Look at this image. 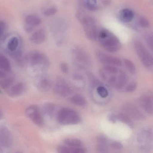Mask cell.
I'll return each mask as SVG.
<instances>
[{"mask_svg": "<svg viewBox=\"0 0 153 153\" xmlns=\"http://www.w3.org/2000/svg\"><path fill=\"white\" fill-rule=\"evenodd\" d=\"M97 40L100 45L109 52H116L121 47V43L119 38L107 29L99 30Z\"/></svg>", "mask_w": 153, "mask_h": 153, "instance_id": "cell-1", "label": "cell"}, {"mask_svg": "<svg viewBox=\"0 0 153 153\" xmlns=\"http://www.w3.org/2000/svg\"><path fill=\"white\" fill-rule=\"evenodd\" d=\"M77 16L82 25L86 37L91 41L96 40L99 30L95 19L90 16L80 14H78Z\"/></svg>", "mask_w": 153, "mask_h": 153, "instance_id": "cell-2", "label": "cell"}, {"mask_svg": "<svg viewBox=\"0 0 153 153\" xmlns=\"http://www.w3.org/2000/svg\"><path fill=\"white\" fill-rule=\"evenodd\" d=\"M57 120L63 125H73L80 121V115L75 110L68 108H62L57 114Z\"/></svg>", "mask_w": 153, "mask_h": 153, "instance_id": "cell-3", "label": "cell"}, {"mask_svg": "<svg viewBox=\"0 0 153 153\" xmlns=\"http://www.w3.org/2000/svg\"><path fill=\"white\" fill-rule=\"evenodd\" d=\"M137 141L140 149L143 152H149L152 149L153 133L151 129L144 128L138 133Z\"/></svg>", "mask_w": 153, "mask_h": 153, "instance_id": "cell-4", "label": "cell"}, {"mask_svg": "<svg viewBox=\"0 0 153 153\" xmlns=\"http://www.w3.org/2000/svg\"><path fill=\"white\" fill-rule=\"evenodd\" d=\"M135 51L141 62L146 68L153 66V57L144 45L139 40H135L133 42Z\"/></svg>", "mask_w": 153, "mask_h": 153, "instance_id": "cell-5", "label": "cell"}, {"mask_svg": "<svg viewBox=\"0 0 153 153\" xmlns=\"http://www.w3.org/2000/svg\"><path fill=\"white\" fill-rule=\"evenodd\" d=\"M26 60L32 66L43 68L49 67L50 61L47 56L43 53L39 51H33L28 53L26 56Z\"/></svg>", "mask_w": 153, "mask_h": 153, "instance_id": "cell-6", "label": "cell"}, {"mask_svg": "<svg viewBox=\"0 0 153 153\" xmlns=\"http://www.w3.org/2000/svg\"><path fill=\"white\" fill-rule=\"evenodd\" d=\"M71 55L74 61L81 65L89 66L91 63V59L87 53L79 46H75L71 51Z\"/></svg>", "mask_w": 153, "mask_h": 153, "instance_id": "cell-7", "label": "cell"}, {"mask_svg": "<svg viewBox=\"0 0 153 153\" xmlns=\"http://www.w3.org/2000/svg\"><path fill=\"white\" fill-rule=\"evenodd\" d=\"M25 114L36 125L41 126L43 124V119L38 106L35 105L29 106L26 110Z\"/></svg>", "mask_w": 153, "mask_h": 153, "instance_id": "cell-8", "label": "cell"}, {"mask_svg": "<svg viewBox=\"0 0 153 153\" xmlns=\"http://www.w3.org/2000/svg\"><path fill=\"white\" fill-rule=\"evenodd\" d=\"M123 108L124 111L127 113L126 114L134 120L140 121L145 119L144 114L133 104H126L123 106Z\"/></svg>", "mask_w": 153, "mask_h": 153, "instance_id": "cell-9", "label": "cell"}, {"mask_svg": "<svg viewBox=\"0 0 153 153\" xmlns=\"http://www.w3.org/2000/svg\"><path fill=\"white\" fill-rule=\"evenodd\" d=\"M54 91L58 94L65 97L70 94L71 89L66 80L62 77H59L56 80Z\"/></svg>", "mask_w": 153, "mask_h": 153, "instance_id": "cell-10", "label": "cell"}, {"mask_svg": "<svg viewBox=\"0 0 153 153\" xmlns=\"http://www.w3.org/2000/svg\"><path fill=\"white\" fill-rule=\"evenodd\" d=\"M97 57L100 62L105 64L116 66H121L122 64L120 59L117 57L110 56L100 51L97 53Z\"/></svg>", "mask_w": 153, "mask_h": 153, "instance_id": "cell-11", "label": "cell"}, {"mask_svg": "<svg viewBox=\"0 0 153 153\" xmlns=\"http://www.w3.org/2000/svg\"><path fill=\"white\" fill-rule=\"evenodd\" d=\"M13 138L9 130L6 127L0 128V144L2 146L9 148L13 144Z\"/></svg>", "mask_w": 153, "mask_h": 153, "instance_id": "cell-12", "label": "cell"}, {"mask_svg": "<svg viewBox=\"0 0 153 153\" xmlns=\"http://www.w3.org/2000/svg\"><path fill=\"white\" fill-rule=\"evenodd\" d=\"M138 102L141 108L149 114H153V99L150 96L143 95L138 99Z\"/></svg>", "mask_w": 153, "mask_h": 153, "instance_id": "cell-13", "label": "cell"}, {"mask_svg": "<svg viewBox=\"0 0 153 153\" xmlns=\"http://www.w3.org/2000/svg\"><path fill=\"white\" fill-rule=\"evenodd\" d=\"M36 87L42 92L49 91L52 87V81L47 77L44 76L39 78L36 81Z\"/></svg>", "mask_w": 153, "mask_h": 153, "instance_id": "cell-14", "label": "cell"}, {"mask_svg": "<svg viewBox=\"0 0 153 153\" xmlns=\"http://www.w3.org/2000/svg\"><path fill=\"white\" fill-rule=\"evenodd\" d=\"M46 39L45 32L42 29H39L35 32L30 37V40L32 42L36 44L43 43Z\"/></svg>", "mask_w": 153, "mask_h": 153, "instance_id": "cell-15", "label": "cell"}, {"mask_svg": "<svg viewBox=\"0 0 153 153\" xmlns=\"http://www.w3.org/2000/svg\"><path fill=\"white\" fill-rule=\"evenodd\" d=\"M97 150L100 152H106L108 150V141L106 137L103 135H99L97 137Z\"/></svg>", "mask_w": 153, "mask_h": 153, "instance_id": "cell-16", "label": "cell"}, {"mask_svg": "<svg viewBox=\"0 0 153 153\" xmlns=\"http://www.w3.org/2000/svg\"><path fill=\"white\" fill-rule=\"evenodd\" d=\"M119 16L123 22L129 23L134 18V14L133 11L129 9H123L119 12Z\"/></svg>", "mask_w": 153, "mask_h": 153, "instance_id": "cell-17", "label": "cell"}, {"mask_svg": "<svg viewBox=\"0 0 153 153\" xmlns=\"http://www.w3.org/2000/svg\"><path fill=\"white\" fill-rule=\"evenodd\" d=\"M25 87L23 83H19L13 86L8 92L10 96L12 97H17L21 95L25 90Z\"/></svg>", "mask_w": 153, "mask_h": 153, "instance_id": "cell-18", "label": "cell"}, {"mask_svg": "<svg viewBox=\"0 0 153 153\" xmlns=\"http://www.w3.org/2000/svg\"><path fill=\"white\" fill-rule=\"evenodd\" d=\"M26 24L32 27L37 26L42 23L41 18L35 15H29L25 19Z\"/></svg>", "mask_w": 153, "mask_h": 153, "instance_id": "cell-19", "label": "cell"}, {"mask_svg": "<svg viewBox=\"0 0 153 153\" xmlns=\"http://www.w3.org/2000/svg\"><path fill=\"white\" fill-rule=\"evenodd\" d=\"M117 120L125 123L128 126L131 128H134V123L127 114H125L120 113L116 115Z\"/></svg>", "mask_w": 153, "mask_h": 153, "instance_id": "cell-20", "label": "cell"}, {"mask_svg": "<svg viewBox=\"0 0 153 153\" xmlns=\"http://www.w3.org/2000/svg\"><path fill=\"white\" fill-rule=\"evenodd\" d=\"M71 102L77 105L80 106H85L86 104V101L84 97L80 95H75L70 99Z\"/></svg>", "mask_w": 153, "mask_h": 153, "instance_id": "cell-21", "label": "cell"}, {"mask_svg": "<svg viewBox=\"0 0 153 153\" xmlns=\"http://www.w3.org/2000/svg\"><path fill=\"white\" fill-rule=\"evenodd\" d=\"M127 76L124 72H122L120 74L118 79L115 83V86L119 89L122 88L126 85L127 82Z\"/></svg>", "mask_w": 153, "mask_h": 153, "instance_id": "cell-22", "label": "cell"}, {"mask_svg": "<svg viewBox=\"0 0 153 153\" xmlns=\"http://www.w3.org/2000/svg\"><path fill=\"white\" fill-rule=\"evenodd\" d=\"M65 145L69 147H82V142L76 138H68L64 140Z\"/></svg>", "mask_w": 153, "mask_h": 153, "instance_id": "cell-23", "label": "cell"}, {"mask_svg": "<svg viewBox=\"0 0 153 153\" xmlns=\"http://www.w3.org/2000/svg\"><path fill=\"white\" fill-rule=\"evenodd\" d=\"M0 68L7 71H9L11 69L9 61L6 57L2 55H0Z\"/></svg>", "mask_w": 153, "mask_h": 153, "instance_id": "cell-24", "label": "cell"}, {"mask_svg": "<svg viewBox=\"0 0 153 153\" xmlns=\"http://www.w3.org/2000/svg\"><path fill=\"white\" fill-rule=\"evenodd\" d=\"M85 5L86 8L90 11H96L98 9L96 0H85Z\"/></svg>", "mask_w": 153, "mask_h": 153, "instance_id": "cell-25", "label": "cell"}, {"mask_svg": "<svg viewBox=\"0 0 153 153\" xmlns=\"http://www.w3.org/2000/svg\"><path fill=\"white\" fill-rule=\"evenodd\" d=\"M18 45L19 40L17 37H13L9 41L7 48L10 51L14 52L16 50Z\"/></svg>", "mask_w": 153, "mask_h": 153, "instance_id": "cell-26", "label": "cell"}, {"mask_svg": "<svg viewBox=\"0 0 153 153\" xmlns=\"http://www.w3.org/2000/svg\"><path fill=\"white\" fill-rule=\"evenodd\" d=\"M14 82V79L12 78H6L0 80V86L3 89L9 88Z\"/></svg>", "mask_w": 153, "mask_h": 153, "instance_id": "cell-27", "label": "cell"}, {"mask_svg": "<svg viewBox=\"0 0 153 153\" xmlns=\"http://www.w3.org/2000/svg\"><path fill=\"white\" fill-rule=\"evenodd\" d=\"M44 111L46 114L49 116H53L55 112V107L54 105L51 103L46 104L44 107Z\"/></svg>", "mask_w": 153, "mask_h": 153, "instance_id": "cell-28", "label": "cell"}, {"mask_svg": "<svg viewBox=\"0 0 153 153\" xmlns=\"http://www.w3.org/2000/svg\"><path fill=\"white\" fill-rule=\"evenodd\" d=\"M124 64L127 68L129 71L132 74H134L136 72V67L134 63L129 59H125L124 60Z\"/></svg>", "mask_w": 153, "mask_h": 153, "instance_id": "cell-29", "label": "cell"}, {"mask_svg": "<svg viewBox=\"0 0 153 153\" xmlns=\"http://www.w3.org/2000/svg\"><path fill=\"white\" fill-rule=\"evenodd\" d=\"M97 94L102 98H106L109 94L108 90L104 87L100 86L97 89Z\"/></svg>", "mask_w": 153, "mask_h": 153, "instance_id": "cell-30", "label": "cell"}, {"mask_svg": "<svg viewBox=\"0 0 153 153\" xmlns=\"http://www.w3.org/2000/svg\"><path fill=\"white\" fill-rule=\"evenodd\" d=\"M138 24L140 26L143 28H148L150 26L149 21L144 17H140L139 19Z\"/></svg>", "mask_w": 153, "mask_h": 153, "instance_id": "cell-31", "label": "cell"}, {"mask_svg": "<svg viewBox=\"0 0 153 153\" xmlns=\"http://www.w3.org/2000/svg\"><path fill=\"white\" fill-rule=\"evenodd\" d=\"M103 68L107 72L112 74H116L119 71V70L117 68L114 67L111 65L105 64L103 66Z\"/></svg>", "mask_w": 153, "mask_h": 153, "instance_id": "cell-32", "label": "cell"}, {"mask_svg": "<svg viewBox=\"0 0 153 153\" xmlns=\"http://www.w3.org/2000/svg\"><path fill=\"white\" fill-rule=\"evenodd\" d=\"M57 12V9L55 7H53L49 8L45 10L44 15L46 16H50L56 14Z\"/></svg>", "mask_w": 153, "mask_h": 153, "instance_id": "cell-33", "label": "cell"}, {"mask_svg": "<svg viewBox=\"0 0 153 153\" xmlns=\"http://www.w3.org/2000/svg\"><path fill=\"white\" fill-rule=\"evenodd\" d=\"M110 147L114 150H120L122 149L123 145L120 142L117 141H114L111 142Z\"/></svg>", "mask_w": 153, "mask_h": 153, "instance_id": "cell-34", "label": "cell"}, {"mask_svg": "<svg viewBox=\"0 0 153 153\" xmlns=\"http://www.w3.org/2000/svg\"><path fill=\"white\" fill-rule=\"evenodd\" d=\"M145 39L147 44L148 45L149 48H150L151 51L153 49V35L152 33H149L147 34L145 36Z\"/></svg>", "mask_w": 153, "mask_h": 153, "instance_id": "cell-35", "label": "cell"}, {"mask_svg": "<svg viewBox=\"0 0 153 153\" xmlns=\"http://www.w3.org/2000/svg\"><path fill=\"white\" fill-rule=\"evenodd\" d=\"M71 153H84L86 152V149L82 147H70Z\"/></svg>", "mask_w": 153, "mask_h": 153, "instance_id": "cell-36", "label": "cell"}, {"mask_svg": "<svg viewBox=\"0 0 153 153\" xmlns=\"http://www.w3.org/2000/svg\"><path fill=\"white\" fill-rule=\"evenodd\" d=\"M57 151L60 153H70V149L69 147L60 146L57 148Z\"/></svg>", "mask_w": 153, "mask_h": 153, "instance_id": "cell-37", "label": "cell"}, {"mask_svg": "<svg viewBox=\"0 0 153 153\" xmlns=\"http://www.w3.org/2000/svg\"><path fill=\"white\" fill-rule=\"evenodd\" d=\"M137 83L136 82H133L130 83L126 88V91L128 93H132L134 92L137 88Z\"/></svg>", "mask_w": 153, "mask_h": 153, "instance_id": "cell-38", "label": "cell"}, {"mask_svg": "<svg viewBox=\"0 0 153 153\" xmlns=\"http://www.w3.org/2000/svg\"><path fill=\"white\" fill-rule=\"evenodd\" d=\"M60 68L62 71L65 74H67L68 72V64L65 62H63L61 63Z\"/></svg>", "mask_w": 153, "mask_h": 153, "instance_id": "cell-39", "label": "cell"}, {"mask_svg": "<svg viewBox=\"0 0 153 153\" xmlns=\"http://www.w3.org/2000/svg\"><path fill=\"white\" fill-rule=\"evenodd\" d=\"M108 119L110 122L113 123H115L117 121L116 114H109L108 117Z\"/></svg>", "mask_w": 153, "mask_h": 153, "instance_id": "cell-40", "label": "cell"}, {"mask_svg": "<svg viewBox=\"0 0 153 153\" xmlns=\"http://www.w3.org/2000/svg\"><path fill=\"white\" fill-rule=\"evenodd\" d=\"M33 27L31 26L28 25H26L25 26V29L27 33H31V32L33 31Z\"/></svg>", "mask_w": 153, "mask_h": 153, "instance_id": "cell-41", "label": "cell"}, {"mask_svg": "<svg viewBox=\"0 0 153 153\" xmlns=\"http://www.w3.org/2000/svg\"><path fill=\"white\" fill-rule=\"evenodd\" d=\"M109 82L111 83L112 85H115L116 81H117V79L116 77L114 76H112L111 77H110V79H109Z\"/></svg>", "mask_w": 153, "mask_h": 153, "instance_id": "cell-42", "label": "cell"}, {"mask_svg": "<svg viewBox=\"0 0 153 153\" xmlns=\"http://www.w3.org/2000/svg\"><path fill=\"white\" fill-rule=\"evenodd\" d=\"M6 77V74L4 71L0 70V79H2Z\"/></svg>", "mask_w": 153, "mask_h": 153, "instance_id": "cell-43", "label": "cell"}, {"mask_svg": "<svg viewBox=\"0 0 153 153\" xmlns=\"http://www.w3.org/2000/svg\"><path fill=\"white\" fill-rule=\"evenodd\" d=\"M3 113H2V111H1V109H0V120H1V119H2V118H3Z\"/></svg>", "mask_w": 153, "mask_h": 153, "instance_id": "cell-44", "label": "cell"}, {"mask_svg": "<svg viewBox=\"0 0 153 153\" xmlns=\"http://www.w3.org/2000/svg\"><path fill=\"white\" fill-rule=\"evenodd\" d=\"M1 147H2V146H1V144H0V149H1Z\"/></svg>", "mask_w": 153, "mask_h": 153, "instance_id": "cell-45", "label": "cell"}, {"mask_svg": "<svg viewBox=\"0 0 153 153\" xmlns=\"http://www.w3.org/2000/svg\"><path fill=\"white\" fill-rule=\"evenodd\" d=\"M0 30H1V26H0Z\"/></svg>", "mask_w": 153, "mask_h": 153, "instance_id": "cell-46", "label": "cell"}, {"mask_svg": "<svg viewBox=\"0 0 153 153\" xmlns=\"http://www.w3.org/2000/svg\"><path fill=\"white\" fill-rule=\"evenodd\" d=\"M0 93H1V91H0Z\"/></svg>", "mask_w": 153, "mask_h": 153, "instance_id": "cell-47", "label": "cell"}]
</instances>
